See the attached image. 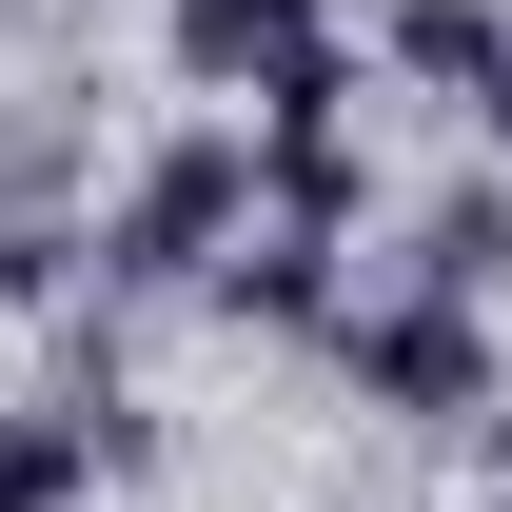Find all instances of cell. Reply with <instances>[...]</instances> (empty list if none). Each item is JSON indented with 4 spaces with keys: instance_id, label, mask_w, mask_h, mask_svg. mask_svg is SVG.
<instances>
[{
    "instance_id": "obj_1",
    "label": "cell",
    "mask_w": 512,
    "mask_h": 512,
    "mask_svg": "<svg viewBox=\"0 0 512 512\" xmlns=\"http://www.w3.org/2000/svg\"><path fill=\"white\" fill-rule=\"evenodd\" d=\"M237 237H256V138H237V119H178V138L119 178V217H99L79 256H99V296H197Z\"/></svg>"
},
{
    "instance_id": "obj_2",
    "label": "cell",
    "mask_w": 512,
    "mask_h": 512,
    "mask_svg": "<svg viewBox=\"0 0 512 512\" xmlns=\"http://www.w3.org/2000/svg\"><path fill=\"white\" fill-rule=\"evenodd\" d=\"M335 375L375 394L394 434H473V414H493V316L434 296V276H375V296L335 316Z\"/></svg>"
},
{
    "instance_id": "obj_3",
    "label": "cell",
    "mask_w": 512,
    "mask_h": 512,
    "mask_svg": "<svg viewBox=\"0 0 512 512\" xmlns=\"http://www.w3.org/2000/svg\"><path fill=\"white\" fill-rule=\"evenodd\" d=\"M158 40H178V79L237 99V119H355V40H335V0H178Z\"/></svg>"
},
{
    "instance_id": "obj_4",
    "label": "cell",
    "mask_w": 512,
    "mask_h": 512,
    "mask_svg": "<svg viewBox=\"0 0 512 512\" xmlns=\"http://www.w3.org/2000/svg\"><path fill=\"white\" fill-rule=\"evenodd\" d=\"M197 296H217L237 335H335V316H355V256H335V237H276V217H256V237L217 256Z\"/></svg>"
},
{
    "instance_id": "obj_5",
    "label": "cell",
    "mask_w": 512,
    "mask_h": 512,
    "mask_svg": "<svg viewBox=\"0 0 512 512\" xmlns=\"http://www.w3.org/2000/svg\"><path fill=\"white\" fill-rule=\"evenodd\" d=\"M493 60H512L493 0H394V20H375V79H414V99H473Z\"/></svg>"
},
{
    "instance_id": "obj_6",
    "label": "cell",
    "mask_w": 512,
    "mask_h": 512,
    "mask_svg": "<svg viewBox=\"0 0 512 512\" xmlns=\"http://www.w3.org/2000/svg\"><path fill=\"white\" fill-rule=\"evenodd\" d=\"M60 276H79V237H60V217H20V197H0V316H20V296H60Z\"/></svg>"
},
{
    "instance_id": "obj_7",
    "label": "cell",
    "mask_w": 512,
    "mask_h": 512,
    "mask_svg": "<svg viewBox=\"0 0 512 512\" xmlns=\"http://www.w3.org/2000/svg\"><path fill=\"white\" fill-rule=\"evenodd\" d=\"M473 138H493V178H512V60H493V79H473Z\"/></svg>"
}]
</instances>
